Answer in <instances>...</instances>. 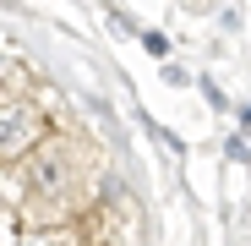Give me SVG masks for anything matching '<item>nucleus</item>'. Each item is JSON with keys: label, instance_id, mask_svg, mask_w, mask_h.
<instances>
[{"label": "nucleus", "instance_id": "2", "mask_svg": "<svg viewBox=\"0 0 251 246\" xmlns=\"http://www.w3.org/2000/svg\"><path fill=\"white\" fill-rule=\"evenodd\" d=\"M224 153H229L235 164H251V137H240V132H235V137L224 142Z\"/></svg>", "mask_w": 251, "mask_h": 246}, {"label": "nucleus", "instance_id": "3", "mask_svg": "<svg viewBox=\"0 0 251 246\" xmlns=\"http://www.w3.org/2000/svg\"><path fill=\"white\" fill-rule=\"evenodd\" d=\"M142 44H148L153 55H170V38H164V33H142Z\"/></svg>", "mask_w": 251, "mask_h": 246}, {"label": "nucleus", "instance_id": "1", "mask_svg": "<svg viewBox=\"0 0 251 246\" xmlns=\"http://www.w3.org/2000/svg\"><path fill=\"white\" fill-rule=\"evenodd\" d=\"M17 132H27V115L17 104H6V153H17Z\"/></svg>", "mask_w": 251, "mask_h": 246}]
</instances>
